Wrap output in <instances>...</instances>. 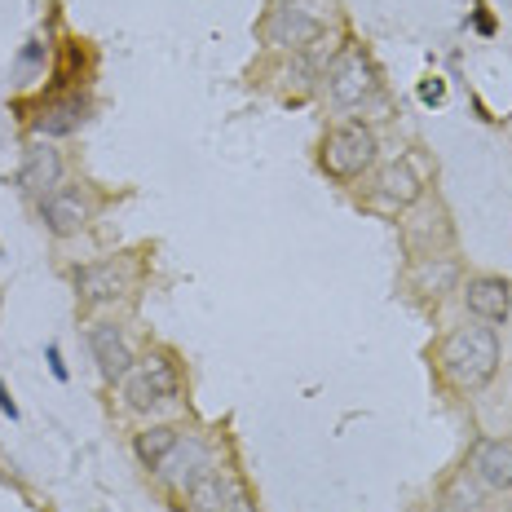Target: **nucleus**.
<instances>
[{"label": "nucleus", "instance_id": "1", "mask_svg": "<svg viewBox=\"0 0 512 512\" xmlns=\"http://www.w3.org/2000/svg\"><path fill=\"white\" fill-rule=\"evenodd\" d=\"M437 362H442L451 384H460V389H482L499 371V340L490 327H460V332L446 336Z\"/></svg>", "mask_w": 512, "mask_h": 512}, {"label": "nucleus", "instance_id": "2", "mask_svg": "<svg viewBox=\"0 0 512 512\" xmlns=\"http://www.w3.org/2000/svg\"><path fill=\"white\" fill-rule=\"evenodd\" d=\"M323 164H327V173H336V177H358L362 168H371L376 164V137H371V128L340 124L323 146Z\"/></svg>", "mask_w": 512, "mask_h": 512}, {"label": "nucleus", "instance_id": "3", "mask_svg": "<svg viewBox=\"0 0 512 512\" xmlns=\"http://www.w3.org/2000/svg\"><path fill=\"white\" fill-rule=\"evenodd\" d=\"M327 27V5L323 0H287V5L274 14L270 23V40L283 49L292 45H309V40H318Z\"/></svg>", "mask_w": 512, "mask_h": 512}, {"label": "nucleus", "instance_id": "4", "mask_svg": "<svg viewBox=\"0 0 512 512\" xmlns=\"http://www.w3.org/2000/svg\"><path fill=\"white\" fill-rule=\"evenodd\" d=\"M124 398H128V407H155V402H168L177 393V371H173V362H168L164 354H151L146 362H137L133 371L124 376Z\"/></svg>", "mask_w": 512, "mask_h": 512}, {"label": "nucleus", "instance_id": "5", "mask_svg": "<svg viewBox=\"0 0 512 512\" xmlns=\"http://www.w3.org/2000/svg\"><path fill=\"white\" fill-rule=\"evenodd\" d=\"M371 89H376V76H371V62L362 58V53H349V58L336 62V71H332V98L340 106H358Z\"/></svg>", "mask_w": 512, "mask_h": 512}, {"label": "nucleus", "instance_id": "6", "mask_svg": "<svg viewBox=\"0 0 512 512\" xmlns=\"http://www.w3.org/2000/svg\"><path fill=\"white\" fill-rule=\"evenodd\" d=\"M159 464H164V468H159V473H164V482H173L177 490H190L199 477L208 473V451L199 442H181V437H177V446Z\"/></svg>", "mask_w": 512, "mask_h": 512}, {"label": "nucleus", "instance_id": "7", "mask_svg": "<svg viewBox=\"0 0 512 512\" xmlns=\"http://www.w3.org/2000/svg\"><path fill=\"white\" fill-rule=\"evenodd\" d=\"M473 468L482 477V486L490 490H512V437H490L477 446Z\"/></svg>", "mask_w": 512, "mask_h": 512}, {"label": "nucleus", "instance_id": "8", "mask_svg": "<svg viewBox=\"0 0 512 512\" xmlns=\"http://www.w3.org/2000/svg\"><path fill=\"white\" fill-rule=\"evenodd\" d=\"M464 301H468V309H473L477 318H486V323H504L508 309H512V287H508V279H490L486 274V279L468 283Z\"/></svg>", "mask_w": 512, "mask_h": 512}, {"label": "nucleus", "instance_id": "9", "mask_svg": "<svg viewBox=\"0 0 512 512\" xmlns=\"http://www.w3.org/2000/svg\"><path fill=\"white\" fill-rule=\"evenodd\" d=\"M89 345H93V358H98V367H102L106 380H124L128 371H133V354H128L124 336L115 332V327H93Z\"/></svg>", "mask_w": 512, "mask_h": 512}, {"label": "nucleus", "instance_id": "10", "mask_svg": "<svg viewBox=\"0 0 512 512\" xmlns=\"http://www.w3.org/2000/svg\"><path fill=\"white\" fill-rule=\"evenodd\" d=\"M58 177H62V159H58V151L40 146V151H31V155H27L23 173H18V186L31 190V195H49V190L58 186Z\"/></svg>", "mask_w": 512, "mask_h": 512}, {"label": "nucleus", "instance_id": "11", "mask_svg": "<svg viewBox=\"0 0 512 512\" xmlns=\"http://www.w3.org/2000/svg\"><path fill=\"white\" fill-rule=\"evenodd\" d=\"M234 495H239V486L221 473H204L195 486H190V504H195L199 512H230Z\"/></svg>", "mask_w": 512, "mask_h": 512}, {"label": "nucleus", "instance_id": "12", "mask_svg": "<svg viewBox=\"0 0 512 512\" xmlns=\"http://www.w3.org/2000/svg\"><path fill=\"white\" fill-rule=\"evenodd\" d=\"M76 287L89 301H111L124 292V274L115 265H84V270H76Z\"/></svg>", "mask_w": 512, "mask_h": 512}, {"label": "nucleus", "instance_id": "13", "mask_svg": "<svg viewBox=\"0 0 512 512\" xmlns=\"http://www.w3.org/2000/svg\"><path fill=\"white\" fill-rule=\"evenodd\" d=\"M84 120V102L80 98H62V102H53L40 111V120H36V133L40 137H62V133H71Z\"/></svg>", "mask_w": 512, "mask_h": 512}, {"label": "nucleus", "instance_id": "14", "mask_svg": "<svg viewBox=\"0 0 512 512\" xmlns=\"http://www.w3.org/2000/svg\"><path fill=\"white\" fill-rule=\"evenodd\" d=\"M380 195L389 199V204L407 208V204H415V199H420V177H415L407 164L384 168V173H380Z\"/></svg>", "mask_w": 512, "mask_h": 512}, {"label": "nucleus", "instance_id": "15", "mask_svg": "<svg viewBox=\"0 0 512 512\" xmlns=\"http://www.w3.org/2000/svg\"><path fill=\"white\" fill-rule=\"evenodd\" d=\"M45 221L53 234H76L84 226V204L76 195H49L45 199Z\"/></svg>", "mask_w": 512, "mask_h": 512}, {"label": "nucleus", "instance_id": "16", "mask_svg": "<svg viewBox=\"0 0 512 512\" xmlns=\"http://www.w3.org/2000/svg\"><path fill=\"white\" fill-rule=\"evenodd\" d=\"M173 446H177V429H168V424H155V429L137 433V455H142L146 464H159Z\"/></svg>", "mask_w": 512, "mask_h": 512}, {"label": "nucleus", "instance_id": "17", "mask_svg": "<svg viewBox=\"0 0 512 512\" xmlns=\"http://www.w3.org/2000/svg\"><path fill=\"white\" fill-rule=\"evenodd\" d=\"M455 283V265L451 261H424V265H415V287L420 292H429V296H437V292H446V287Z\"/></svg>", "mask_w": 512, "mask_h": 512}, {"label": "nucleus", "instance_id": "18", "mask_svg": "<svg viewBox=\"0 0 512 512\" xmlns=\"http://www.w3.org/2000/svg\"><path fill=\"white\" fill-rule=\"evenodd\" d=\"M420 98H424V102H429V106H433V102H442V98H446L442 80H424V84H420Z\"/></svg>", "mask_w": 512, "mask_h": 512}, {"label": "nucleus", "instance_id": "19", "mask_svg": "<svg viewBox=\"0 0 512 512\" xmlns=\"http://www.w3.org/2000/svg\"><path fill=\"white\" fill-rule=\"evenodd\" d=\"M45 358H49V371H53V376H58V380H67V362H62L58 345H49V349H45Z\"/></svg>", "mask_w": 512, "mask_h": 512}, {"label": "nucleus", "instance_id": "20", "mask_svg": "<svg viewBox=\"0 0 512 512\" xmlns=\"http://www.w3.org/2000/svg\"><path fill=\"white\" fill-rule=\"evenodd\" d=\"M0 411H5L9 420H18V402L9 398V389H5V384H0Z\"/></svg>", "mask_w": 512, "mask_h": 512}, {"label": "nucleus", "instance_id": "21", "mask_svg": "<svg viewBox=\"0 0 512 512\" xmlns=\"http://www.w3.org/2000/svg\"><path fill=\"white\" fill-rule=\"evenodd\" d=\"M230 512H256L252 504H248V495H243V490H239V495H234V508Z\"/></svg>", "mask_w": 512, "mask_h": 512}, {"label": "nucleus", "instance_id": "22", "mask_svg": "<svg viewBox=\"0 0 512 512\" xmlns=\"http://www.w3.org/2000/svg\"><path fill=\"white\" fill-rule=\"evenodd\" d=\"M477 31H482V36H490V31H495V23H490L486 14H477Z\"/></svg>", "mask_w": 512, "mask_h": 512}]
</instances>
